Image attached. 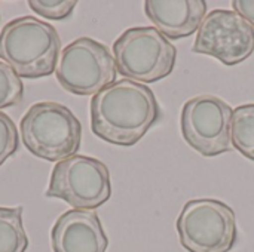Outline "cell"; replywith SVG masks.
<instances>
[{
  "instance_id": "obj_12",
  "label": "cell",
  "mask_w": 254,
  "mask_h": 252,
  "mask_svg": "<svg viewBox=\"0 0 254 252\" xmlns=\"http://www.w3.org/2000/svg\"><path fill=\"white\" fill-rule=\"evenodd\" d=\"M28 238L22 224V206H0V252H25Z\"/></svg>"
},
{
  "instance_id": "obj_15",
  "label": "cell",
  "mask_w": 254,
  "mask_h": 252,
  "mask_svg": "<svg viewBox=\"0 0 254 252\" xmlns=\"http://www.w3.org/2000/svg\"><path fill=\"white\" fill-rule=\"evenodd\" d=\"M28 6L34 13L54 21H64L73 15L74 0H30Z\"/></svg>"
},
{
  "instance_id": "obj_5",
  "label": "cell",
  "mask_w": 254,
  "mask_h": 252,
  "mask_svg": "<svg viewBox=\"0 0 254 252\" xmlns=\"http://www.w3.org/2000/svg\"><path fill=\"white\" fill-rule=\"evenodd\" d=\"M177 233L188 252H229L238 239L235 212L217 199L189 201L177 218Z\"/></svg>"
},
{
  "instance_id": "obj_2",
  "label": "cell",
  "mask_w": 254,
  "mask_h": 252,
  "mask_svg": "<svg viewBox=\"0 0 254 252\" xmlns=\"http://www.w3.org/2000/svg\"><path fill=\"white\" fill-rule=\"evenodd\" d=\"M61 39L48 22L25 15L0 31V59L24 79H40L57 70Z\"/></svg>"
},
{
  "instance_id": "obj_11",
  "label": "cell",
  "mask_w": 254,
  "mask_h": 252,
  "mask_svg": "<svg viewBox=\"0 0 254 252\" xmlns=\"http://www.w3.org/2000/svg\"><path fill=\"white\" fill-rule=\"evenodd\" d=\"M144 13L165 37L179 40L199 30L207 3L204 0H146Z\"/></svg>"
},
{
  "instance_id": "obj_9",
  "label": "cell",
  "mask_w": 254,
  "mask_h": 252,
  "mask_svg": "<svg viewBox=\"0 0 254 252\" xmlns=\"http://www.w3.org/2000/svg\"><path fill=\"white\" fill-rule=\"evenodd\" d=\"M192 52L234 67L254 52V27L235 10L214 9L202 21Z\"/></svg>"
},
{
  "instance_id": "obj_17",
  "label": "cell",
  "mask_w": 254,
  "mask_h": 252,
  "mask_svg": "<svg viewBox=\"0 0 254 252\" xmlns=\"http://www.w3.org/2000/svg\"><path fill=\"white\" fill-rule=\"evenodd\" d=\"M232 6L238 15L254 27V0H234Z\"/></svg>"
},
{
  "instance_id": "obj_14",
  "label": "cell",
  "mask_w": 254,
  "mask_h": 252,
  "mask_svg": "<svg viewBox=\"0 0 254 252\" xmlns=\"http://www.w3.org/2000/svg\"><path fill=\"white\" fill-rule=\"evenodd\" d=\"M24 98L21 77L6 62L0 61V110L18 105Z\"/></svg>"
},
{
  "instance_id": "obj_6",
  "label": "cell",
  "mask_w": 254,
  "mask_h": 252,
  "mask_svg": "<svg viewBox=\"0 0 254 252\" xmlns=\"http://www.w3.org/2000/svg\"><path fill=\"white\" fill-rule=\"evenodd\" d=\"M112 196L109 168L98 159L74 154L55 163L46 198L67 202L74 209H97Z\"/></svg>"
},
{
  "instance_id": "obj_10",
  "label": "cell",
  "mask_w": 254,
  "mask_h": 252,
  "mask_svg": "<svg viewBox=\"0 0 254 252\" xmlns=\"http://www.w3.org/2000/svg\"><path fill=\"white\" fill-rule=\"evenodd\" d=\"M51 245L54 252H106L109 239L95 211L70 209L55 221Z\"/></svg>"
},
{
  "instance_id": "obj_16",
  "label": "cell",
  "mask_w": 254,
  "mask_h": 252,
  "mask_svg": "<svg viewBox=\"0 0 254 252\" xmlns=\"http://www.w3.org/2000/svg\"><path fill=\"white\" fill-rule=\"evenodd\" d=\"M19 149V135L15 122L0 111V166Z\"/></svg>"
},
{
  "instance_id": "obj_3",
  "label": "cell",
  "mask_w": 254,
  "mask_h": 252,
  "mask_svg": "<svg viewBox=\"0 0 254 252\" xmlns=\"http://www.w3.org/2000/svg\"><path fill=\"white\" fill-rule=\"evenodd\" d=\"M25 149L36 157L60 162L74 156L82 143V125L74 113L55 101L33 104L19 123Z\"/></svg>"
},
{
  "instance_id": "obj_13",
  "label": "cell",
  "mask_w": 254,
  "mask_h": 252,
  "mask_svg": "<svg viewBox=\"0 0 254 252\" xmlns=\"http://www.w3.org/2000/svg\"><path fill=\"white\" fill-rule=\"evenodd\" d=\"M232 147L254 162V102L240 105L231 119Z\"/></svg>"
},
{
  "instance_id": "obj_1",
  "label": "cell",
  "mask_w": 254,
  "mask_h": 252,
  "mask_svg": "<svg viewBox=\"0 0 254 252\" xmlns=\"http://www.w3.org/2000/svg\"><path fill=\"white\" fill-rule=\"evenodd\" d=\"M89 110L94 135L122 147L137 144L161 117L153 91L129 79H121L95 94Z\"/></svg>"
},
{
  "instance_id": "obj_7",
  "label": "cell",
  "mask_w": 254,
  "mask_h": 252,
  "mask_svg": "<svg viewBox=\"0 0 254 252\" xmlns=\"http://www.w3.org/2000/svg\"><path fill=\"white\" fill-rule=\"evenodd\" d=\"M55 73L64 91L86 97L115 83L118 70L104 43L91 37H79L63 49Z\"/></svg>"
},
{
  "instance_id": "obj_4",
  "label": "cell",
  "mask_w": 254,
  "mask_h": 252,
  "mask_svg": "<svg viewBox=\"0 0 254 252\" xmlns=\"http://www.w3.org/2000/svg\"><path fill=\"white\" fill-rule=\"evenodd\" d=\"M113 58L119 74L144 85L173 73L177 49L158 28L132 27L115 40Z\"/></svg>"
},
{
  "instance_id": "obj_8",
  "label": "cell",
  "mask_w": 254,
  "mask_h": 252,
  "mask_svg": "<svg viewBox=\"0 0 254 252\" xmlns=\"http://www.w3.org/2000/svg\"><path fill=\"white\" fill-rule=\"evenodd\" d=\"M234 110L216 95H198L185 102L180 129L185 141L205 157L231 151V119Z\"/></svg>"
}]
</instances>
